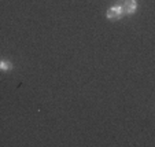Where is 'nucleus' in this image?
Instances as JSON below:
<instances>
[{
	"instance_id": "nucleus-1",
	"label": "nucleus",
	"mask_w": 155,
	"mask_h": 147,
	"mask_svg": "<svg viewBox=\"0 0 155 147\" xmlns=\"http://www.w3.org/2000/svg\"><path fill=\"white\" fill-rule=\"evenodd\" d=\"M124 15H125V14H124V11H122V7H121V4H115V6L110 7V8L107 10V12H106V17H107V19H111V21L121 19Z\"/></svg>"
},
{
	"instance_id": "nucleus-2",
	"label": "nucleus",
	"mask_w": 155,
	"mask_h": 147,
	"mask_svg": "<svg viewBox=\"0 0 155 147\" xmlns=\"http://www.w3.org/2000/svg\"><path fill=\"white\" fill-rule=\"evenodd\" d=\"M120 4L122 7V11L125 15L135 14L136 10H137V2L136 0H122Z\"/></svg>"
},
{
	"instance_id": "nucleus-3",
	"label": "nucleus",
	"mask_w": 155,
	"mask_h": 147,
	"mask_svg": "<svg viewBox=\"0 0 155 147\" xmlns=\"http://www.w3.org/2000/svg\"><path fill=\"white\" fill-rule=\"evenodd\" d=\"M14 69V65H12V62L7 61V59H2L0 61V70L2 72H10Z\"/></svg>"
}]
</instances>
